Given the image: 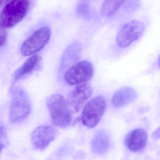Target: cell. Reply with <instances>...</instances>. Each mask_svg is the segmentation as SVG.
I'll return each mask as SVG.
<instances>
[{
    "label": "cell",
    "instance_id": "6da1fadb",
    "mask_svg": "<svg viewBox=\"0 0 160 160\" xmlns=\"http://www.w3.org/2000/svg\"><path fill=\"white\" fill-rule=\"evenodd\" d=\"M46 104L55 126L65 128L70 125L73 112L62 95L55 94L49 96L47 98Z\"/></svg>",
    "mask_w": 160,
    "mask_h": 160
},
{
    "label": "cell",
    "instance_id": "7a4b0ae2",
    "mask_svg": "<svg viewBox=\"0 0 160 160\" xmlns=\"http://www.w3.org/2000/svg\"><path fill=\"white\" fill-rule=\"evenodd\" d=\"M11 103L9 108V121L17 124L22 122L30 115L31 104L26 91L18 87H12L10 91Z\"/></svg>",
    "mask_w": 160,
    "mask_h": 160
},
{
    "label": "cell",
    "instance_id": "3957f363",
    "mask_svg": "<svg viewBox=\"0 0 160 160\" xmlns=\"http://www.w3.org/2000/svg\"><path fill=\"white\" fill-rule=\"evenodd\" d=\"M29 8V0H12L7 3L0 13V27L15 26L25 17Z\"/></svg>",
    "mask_w": 160,
    "mask_h": 160
},
{
    "label": "cell",
    "instance_id": "277c9868",
    "mask_svg": "<svg viewBox=\"0 0 160 160\" xmlns=\"http://www.w3.org/2000/svg\"><path fill=\"white\" fill-rule=\"evenodd\" d=\"M106 109V101L102 96H98L88 102L83 108L82 122L88 128H95L100 121Z\"/></svg>",
    "mask_w": 160,
    "mask_h": 160
},
{
    "label": "cell",
    "instance_id": "5b68a950",
    "mask_svg": "<svg viewBox=\"0 0 160 160\" xmlns=\"http://www.w3.org/2000/svg\"><path fill=\"white\" fill-rule=\"evenodd\" d=\"M51 35V29L44 26L34 32L22 45L21 53L29 56L40 51L48 44Z\"/></svg>",
    "mask_w": 160,
    "mask_h": 160
},
{
    "label": "cell",
    "instance_id": "8992f818",
    "mask_svg": "<svg viewBox=\"0 0 160 160\" xmlns=\"http://www.w3.org/2000/svg\"><path fill=\"white\" fill-rule=\"evenodd\" d=\"M94 74V68L89 61H82L68 68L64 75V80L70 85L87 83Z\"/></svg>",
    "mask_w": 160,
    "mask_h": 160
},
{
    "label": "cell",
    "instance_id": "52a82bcc",
    "mask_svg": "<svg viewBox=\"0 0 160 160\" xmlns=\"http://www.w3.org/2000/svg\"><path fill=\"white\" fill-rule=\"evenodd\" d=\"M144 30L145 25L142 22L135 20L128 22L122 26L118 34V46L122 48H128L142 36Z\"/></svg>",
    "mask_w": 160,
    "mask_h": 160
},
{
    "label": "cell",
    "instance_id": "ba28073f",
    "mask_svg": "<svg viewBox=\"0 0 160 160\" xmlns=\"http://www.w3.org/2000/svg\"><path fill=\"white\" fill-rule=\"evenodd\" d=\"M93 89L88 83L76 86L68 95L67 102L72 112H79L88 102Z\"/></svg>",
    "mask_w": 160,
    "mask_h": 160
},
{
    "label": "cell",
    "instance_id": "9c48e42d",
    "mask_svg": "<svg viewBox=\"0 0 160 160\" xmlns=\"http://www.w3.org/2000/svg\"><path fill=\"white\" fill-rule=\"evenodd\" d=\"M57 135V130L51 125H43L37 128L31 134V141L35 149L45 150Z\"/></svg>",
    "mask_w": 160,
    "mask_h": 160
},
{
    "label": "cell",
    "instance_id": "30bf717a",
    "mask_svg": "<svg viewBox=\"0 0 160 160\" xmlns=\"http://www.w3.org/2000/svg\"><path fill=\"white\" fill-rule=\"evenodd\" d=\"M148 142V134L145 130L137 128L133 130L127 135L126 145L132 152H137L144 148Z\"/></svg>",
    "mask_w": 160,
    "mask_h": 160
},
{
    "label": "cell",
    "instance_id": "8fae6325",
    "mask_svg": "<svg viewBox=\"0 0 160 160\" xmlns=\"http://www.w3.org/2000/svg\"><path fill=\"white\" fill-rule=\"evenodd\" d=\"M82 46L79 42H76L68 46L62 57L61 68L62 72L68 70L77 63L82 53Z\"/></svg>",
    "mask_w": 160,
    "mask_h": 160
},
{
    "label": "cell",
    "instance_id": "7c38bea8",
    "mask_svg": "<svg viewBox=\"0 0 160 160\" xmlns=\"http://www.w3.org/2000/svg\"><path fill=\"white\" fill-rule=\"evenodd\" d=\"M138 97L137 91L132 87H125L118 90L112 98L113 106L118 108L128 105Z\"/></svg>",
    "mask_w": 160,
    "mask_h": 160
},
{
    "label": "cell",
    "instance_id": "4fadbf2b",
    "mask_svg": "<svg viewBox=\"0 0 160 160\" xmlns=\"http://www.w3.org/2000/svg\"><path fill=\"white\" fill-rule=\"evenodd\" d=\"M41 57L38 54H35L28 58L23 65L15 71L13 75V81L17 82L22 77L39 69L41 66Z\"/></svg>",
    "mask_w": 160,
    "mask_h": 160
},
{
    "label": "cell",
    "instance_id": "5bb4252c",
    "mask_svg": "<svg viewBox=\"0 0 160 160\" xmlns=\"http://www.w3.org/2000/svg\"><path fill=\"white\" fill-rule=\"evenodd\" d=\"M109 135L105 131H98L91 142V149L97 155H102L106 153L110 147Z\"/></svg>",
    "mask_w": 160,
    "mask_h": 160
},
{
    "label": "cell",
    "instance_id": "9a60e30c",
    "mask_svg": "<svg viewBox=\"0 0 160 160\" xmlns=\"http://www.w3.org/2000/svg\"><path fill=\"white\" fill-rule=\"evenodd\" d=\"M126 0H104L101 8L102 14L105 17H111L115 14Z\"/></svg>",
    "mask_w": 160,
    "mask_h": 160
},
{
    "label": "cell",
    "instance_id": "2e32d148",
    "mask_svg": "<svg viewBox=\"0 0 160 160\" xmlns=\"http://www.w3.org/2000/svg\"><path fill=\"white\" fill-rule=\"evenodd\" d=\"M76 14L79 18L89 20L93 18V14L90 6L86 0H82L76 8Z\"/></svg>",
    "mask_w": 160,
    "mask_h": 160
},
{
    "label": "cell",
    "instance_id": "e0dca14e",
    "mask_svg": "<svg viewBox=\"0 0 160 160\" xmlns=\"http://www.w3.org/2000/svg\"><path fill=\"white\" fill-rule=\"evenodd\" d=\"M5 132L2 127L0 126V153L5 145Z\"/></svg>",
    "mask_w": 160,
    "mask_h": 160
},
{
    "label": "cell",
    "instance_id": "ac0fdd59",
    "mask_svg": "<svg viewBox=\"0 0 160 160\" xmlns=\"http://www.w3.org/2000/svg\"><path fill=\"white\" fill-rule=\"evenodd\" d=\"M8 37V33L4 28L0 27V48L4 44Z\"/></svg>",
    "mask_w": 160,
    "mask_h": 160
},
{
    "label": "cell",
    "instance_id": "d6986e66",
    "mask_svg": "<svg viewBox=\"0 0 160 160\" xmlns=\"http://www.w3.org/2000/svg\"><path fill=\"white\" fill-rule=\"evenodd\" d=\"M152 137L155 140H160V127L157 129L152 133Z\"/></svg>",
    "mask_w": 160,
    "mask_h": 160
},
{
    "label": "cell",
    "instance_id": "ffe728a7",
    "mask_svg": "<svg viewBox=\"0 0 160 160\" xmlns=\"http://www.w3.org/2000/svg\"><path fill=\"white\" fill-rule=\"evenodd\" d=\"M11 1H12V0H5V3H7Z\"/></svg>",
    "mask_w": 160,
    "mask_h": 160
},
{
    "label": "cell",
    "instance_id": "44dd1931",
    "mask_svg": "<svg viewBox=\"0 0 160 160\" xmlns=\"http://www.w3.org/2000/svg\"><path fill=\"white\" fill-rule=\"evenodd\" d=\"M3 1V0H0V7H1V5H2Z\"/></svg>",
    "mask_w": 160,
    "mask_h": 160
},
{
    "label": "cell",
    "instance_id": "7402d4cb",
    "mask_svg": "<svg viewBox=\"0 0 160 160\" xmlns=\"http://www.w3.org/2000/svg\"><path fill=\"white\" fill-rule=\"evenodd\" d=\"M159 65L160 66V55L159 57Z\"/></svg>",
    "mask_w": 160,
    "mask_h": 160
},
{
    "label": "cell",
    "instance_id": "603a6c76",
    "mask_svg": "<svg viewBox=\"0 0 160 160\" xmlns=\"http://www.w3.org/2000/svg\"><path fill=\"white\" fill-rule=\"evenodd\" d=\"M86 1H87V0H86Z\"/></svg>",
    "mask_w": 160,
    "mask_h": 160
}]
</instances>
